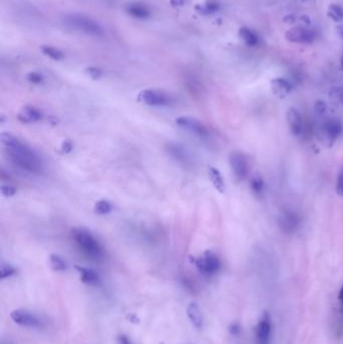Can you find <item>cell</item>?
<instances>
[{
  "label": "cell",
  "mask_w": 343,
  "mask_h": 344,
  "mask_svg": "<svg viewBox=\"0 0 343 344\" xmlns=\"http://www.w3.org/2000/svg\"><path fill=\"white\" fill-rule=\"evenodd\" d=\"M187 315L192 323L196 326V328H201L203 324V319L201 312L197 306L196 303H190L187 307Z\"/></svg>",
  "instance_id": "ac0fdd59"
},
{
  "label": "cell",
  "mask_w": 343,
  "mask_h": 344,
  "mask_svg": "<svg viewBox=\"0 0 343 344\" xmlns=\"http://www.w3.org/2000/svg\"><path fill=\"white\" fill-rule=\"evenodd\" d=\"M286 120L289 127L291 134L295 137H300L305 132V123L300 112L295 109L290 108L286 114Z\"/></svg>",
  "instance_id": "7c38bea8"
},
{
  "label": "cell",
  "mask_w": 343,
  "mask_h": 344,
  "mask_svg": "<svg viewBox=\"0 0 343 344\" xmlns=\"http://www.w3.org/2000/svg\"><path fill=\"white\" fill-rule=\"evenodd\" d=\"M338 299H339V302H340V305H341V309H342V312H343V285L342 287L340 288V290H339V294H338Z\"/></svg>",
  "instance_id": "74e56055"
},
{
  "label": "cell",
  "mask_w": 343,
  "mask_h": 344,
  "mask_svg": "<svg viewBox=\"0 0 343 344\" xmlns=\"http://www.w3.org/2000/svg\"><path fill=\"white\" fill-rule=\"evenodd\" d=\"M336 193L339 197H343V168L340 169V171L337 175L336 179Z\"/></svg>",
  "instance_id": "4dcf8cb0"
},
{
  "label": "cell",
  "mask_w": 343,
  "mask_h": 344,
  "mask_svg": "<svg viewBox=\"0 0 343 344\" xmlns=\"http://www.w3.org/2000/svg\"><path fill=\"white\" fill-rule=\"evenodd\" d=\"M72 150H73V144H72V142L70 140H66V141L63 142V144H62V151H63V153L67 154V153H70Z\"/></svg>",
  "instance_id": "836d02e7"
},
{
  "label": "cell",
  "mask_w": 343,
  "mask_h": 344,
  "mask_svg": "<svg viewBox=\"0 0 343 344\" xmlns=\"http://www.w3.org/2000/svg\"><path fill=\"white\" fill-rule=\"evenodd\" d=\"M196 268L204 276H214L221 269V261L213 252H205L194 260Z\"/></svg>",
  "instance_id": "277c9868"
},
{
  "label": "cell",
  "mask_w": 343,
  "mask_h": 344,
  "mask_svg": "<svg viewBox=\"0 0 343 344\" xmlns=\"http://www.w3.org/2000/svg\"><path fill=\"white\" fill-rule=\"evenodd\" d=\"M75 269L80 273L81 279L84 283L89 284V285H94L98 283L99 276L95 271L84 268V267H80V266H75Z\"/></svg>",
  "instance_id": "e0dca14e"
},
{
  "label": "cell",
  "mask_w": 343,
  "mask_h": 344,
  "mask_svg": "<svg viewBox=\"0 0 343 344\" xmlns=\"http://www.w3.org/2000/svg\"><path fill=\"white\" fill-rule=\"evenodd\" d=\"M272 335V320L268 312H264L256 326V339L258 344H269Z\"/></svg>",
  "instance_id": "9c48e42d"
},
{
  "label": "cell",
  "mask_w": 343,
  "mask_h": 344,
  "mask_svg": "<svg viewBox=\"0 0 343 344\" xmlns=\"http://www.w3.org/2000/svg\"><path fill=\"white\" fill-rule=\"evenodd\" d=\"M196 11L202 15H209L216 13L220 9V4L216 1H207L201 5H197Z\"/></svg>",
  "instance_id": "7402d4cb"
},
{
  "label": "cell",
  "mask_w": 343,
  "mask_h": 344,
  "mask_svg": "<svg viewBox=\"0 0 343 344\" xmlns=\"http://www.w3.org/2000/svg\"><path fill=\"white\" fill-rule=\"evenodd\" d=\"M7 153L9 159L20 168L31 173H40L42 171V162L37 155L30 149L18 143L15 146L7 147Z\"/></svg>",
  "instance_id": "6da1fadb"
},
{
  "label": "cell",
  "mask_w": 343,
  "mask_h": 344,
  "mask_svg": "<svg viewBox=\"0 0 343 344\" xmlns=\"http://www.w3.org/2000/svg\"><path fill=\"white\" fill-rule=\"evenodd\" d=\"M285 37L294 44H310L315 40L316 34L312 29L305 26H295L286 32Z\"/></svg>",
  "instance_id": "ba28073f"
},
{
  "label": "cell",
  "mask_w": 343,
  "mask_h": 344,
  "mask_svg": "<svg viewBox=\"0 0 343 344\" xmlns=\"http://www.w3.org/2000/svg\"><path fill=\"white\" fill-rule=\"evenodd\" d=\"M64 22L70 27L74 28L80 32L88 34V35L100 36L103 34L102 26L93 18L83 15V14H78V13L67 14L64 18Z\"/></svg>",
  "instance_id": "7a4b0ae2"
},
{
  "label": "cell",
  "mask_w": 343,
  "mask_h": 344,
  "mask_svg": "<svg viewBox=\"0 0 343 344\" xmlns=\"http://www.w3.org/2000/svg\"><path fill=\"white\" fill-rule=\"evenodd\" d=\"M240 37L243 40L245 45L250 47H256L259 44L258 35L247 27H242L240 29Z\"/></svg>",
  "instance_id": "d6986e66"
},
{
  "label": "cell",
  "mask_w": 343,
  "mask_h": 344,
  "mask_svg": "<svg viewBox=\"0 0 343 344\" xmlns=\"http://www.w3.org/2000/svg\"><path fill=\"white\" fill-rule=\"evenodd\" d=\"M118 344H131V342L125 335H120L118 337Z\"/></svg>",
  "instance_id": "8d00e7d4"
},
{
  "label": "cell",
  "mask_w": 343,
  "mask_h": 344,
  "mask_svg": "<svg viewBox=\"0 0 343 344\" xmlns=\"http://www.w3.org/2000/svg\"><path fill=\"white\" fill-rule=\"evenodd\" d=\"M328 15L334 22H341L343 20V8L337 4H333L328 9Z\"/></svg>",
  "instance_id": "4316f807"
},
{
  "label": "cell",
  "mask_w": 343,
  "mask_h": 344,
  "mask_svg": "<svg viewBox=\"0 0 343 344\" xmlns=\"http://www.w3.org/2000/svg\"><path fill=\"white\" fill-rule=\"evenodd\" d=\"M168 151L169 153L172 154V156L178 160L179 162H187L188 161V156L186 154V151L184 150V148L181 147L180 145L178 144H175V143H170L168 145Z\"/></svg>",
  "instance_id": "44dd1931"
},
{
  "label": "cell",
  "mask_w": 343,
  "mask_h": 344,
  "mask_svg": "<svg viewBox=\"0 0 343 344\" xmlns=\"http://www.w3.org/2000/svg\"><path fill=\"white\" fill-rule=\"evenodd\" d=\"M341 69H343V55L342 58H341Z\"/></svg>",
  "instance_id": "f35d334b"
},
{
  "label": "cell",
  "mask_w": 343,
  "mask_h": 344,
  "mask_svg": "<svg viewBox=\"0 0 343 344\" xmlns=\"http://www.w3.org/2000/svg\"><path fill=\"white\" fill-rule=\"evenodd\" d=\"M228 162L235 178L239 181L245 180L249 174V163L245 155L242 152H233L228 157Z\"/></svg>",
  "instance_id": "52a82bcc"
},
{
  "label": "cell",
  "mask_w": 343,
  "mask_h": 344,
  "mask_svg": "<svg viewBox=\"0 0 343 344\" xmlns=\"http://www.w3.org/2000/svg\"><path fill=\"white\" fill-rule=\"evenodd\" d=\"M0 190L4 197H13L16 194V188L11 185H2Z\"/></svg>",
  "instance_id": "1f68e13d"
},
{
  "label": "cell",
  "mask_w": 343,
  "mask_h": 344,
  "mask_svg": "<svg viewBox=\"0 0 343 344\" xmlns=\"http://www.w3.org/2000/svg\"><path fill=\"white\" fill-rule=\"evenodd\" d=\"M137 101L148 106L156 107L167 106L170 103V99L164 92L155 89H147L141 91L137 96Z\"/></svg>",
  "instance_id": "8992f818"
},
{
  "label": "cell",
  "mask_w": 343,
  "mask_h": 344,
  "mask_svg": "<svg viewBox=\"0 0 343 344\" xmlns=\"http://www.w3.org/2000/svg\"><path fill=\"white\" fill-rule=\"evenodd\" d=\"M250 187H251L252 193L256 197H262V196H264V193H265V182H264V180H263L262 177H260V176L254 177L251 180Z\"/></svg>",
  "instance_id": "603a6c76"
},
{
  "label": "cell",
  "mask_w": 343,
  "mask_h": 344,
  "mask_svg": "<svg viewBox=\"0 0 343 344\" xmlns=\"http://www.w3.org/2000/svg\"><path fill=\"white\" fill-rule=\"evenodd\" d=\"M26 79H27L28 82H30L32 84H35V85H39V84L44 82V75L40 74V73H36V72L28 73L26 75Z\"/></svg>",
  "instance_id": "f1b7e54d"
},
{
  "label": "cell",
  "mask_w": 343,
  "mask_h": 344,
  "mask_svg": "<svg viewBox=\"0 0 343 344\" xmlns=\"http://www.w3.org/2000/svg\"><path fill=\"white\" fill-rule=\"evenodd\" d=\"M175 122L178 126L190 131L192 133L196 134V136L200 138H206L208 136V131L205 128V126L196 118L182 116L177 118Z\"/></svg>",
  "instance_id": "8fae6325"
},
{
  "label": "cell",
  "mask_w": 343,
  "mask_h": 344,
  "mask_svg": "<svg viewBox=\"0 0 343 344\" xmlns=\"http://www.w3.org/2000/svg\"><path fill=\"white\" fill-rule=\"evenodd\" d=\"M11 319L13 320L16 324L24 326V327H29V328H40L43 325L42 320L37 316L32 314L29 311L26 310H14L11 312Z\"/></svg>",
  "instance_id": "30bf717a"
},
{
  "label": "cell",
  "mask_w": 343,
  "mask_h": 344,
  "mask_svg": "<svg viewBox=\"0 0 343 344\" xmlns=\"http://www.w3.org/2000/svg\"><path fill=\"white\" fill-rule=\"evenodd\" d=\"M126 10L129 13V15L135 18L144 20L150 16V11L148 7L141 3H131L126 7Z\"/></svg>",
  "instance_id": "2e32d148"
},
{
  "label": "cell",
  "mask_w": 343,
  "mask_h": 344,
  "mask_svg": "<svg viewBox=\"0 0 343 344\" xmlns=\"http://www.w3.org/2000/svg\"><path fill=\"white\" fill-rule=\"evenodd\" d=\"M208 175H209L211 181L213 182L216 189L219 190L220 193H223L225 186H224V181H223V178L221 176V172L215 167H209Z\"/></svg>",
  "instance_id": "ffe728a7"
},
{
  "label": "cell",
  "mask_w": 343,
  "mask_h": 344,
  "mask_svg": "<svg viewBox=\"0 0 343 344\" xmlns=\"http://www.w3.org/2000/svg\"><path fill=\"white\" fill-rule=\"evenodd\" d=\"M41 49L43 51V53L47 56H49V59L53 60V61H62L65 58V54L63 53L62 50L55 49L53 47L50 46H42Z\"/></svg>",
  "instance_id": "cb8c5ba5"
},
{
  "label": "cell",
  "mask_w": 343,
  "mask_h": 344,
  "mask_svg": "<svg viewBox=\"0 0 343 344\" xmlns=\"http://www.w3.org/2000/svg\"><path fill=\"white\" fill-rule=\"evenodd\" d=\"M15 274V270L10 265H2L0 268V278L5 279Z\"/></svg>",
  "instance_id": "f546056e"
},
{
  "label": "cell",
  "mask_w": 343,
  "mask_h": 344,
  "mask_svg": "<svg viewBox=\"0 0 343 344\" xmlns=\"http://www.w3.org/2000/svg\"><path fill=\"white\" fill-rule=\"evenodd\" d=\"M271 88H272L273 93L277 97H279V98H285V97H287L291 93V91L293 89V86L286 79L276 78V79L272 80V82H271Z\"/></svg>",
  "instance_id": "5bb4252c"
},
{
  "label": "cell",
  "mask_w": 343,
  "mask_h": 344,
  "mask_svg": "<svg viewBox=\"0 0 343 344\" xmlns=\"http://www.w3.org/2000/svg\"><path fill=\"white\" fill-rule=\"evenodd\" d=\"M112 209H113V204L108 200H100L95 204V207H94L95 213L101 216L110 214Z\"/></svg>",
  "instance_id": "d4e9b609"
},
{
  "label": "cell",
  "mask_w": 343,
  "mask_h": 344,
  "mask_svg": "<svg viewBox=\"0 0 343 344\" xmlns=\"http://www.w3.org/2000/svg\"><path fill=\"white\" fill-rule=\"evenodd\" d=\"M17 118L22 123H33L40 121L43 118V114L32 106H25L18 113Z\"/></svg>",
  "instance_id": "9a60e30c"
},
{
  "label": "cell",
  "mask_w": 343,
  "mask_h": 344,
  "mask_svg": "<svg viewBox=\"0 0 343 344\" xmlns=\"http://www.w3.org/2000/svg\"><path fill=\"white\" fill-rule=\"evenodd\" d=\"M86 73L89 74L92 79L94 80H98L102 77V71L98 69V68H94V67H90L86 70Z\"/></svg>",
  "instance_id": "d6a6232c"
},
{
  "label": "cell",
  "mask_w": 343,
  "mask_h": 344,
  "mask_svg": "<svg viewBox=\"0 0 343 344\" xmlns=\"http://www.w3.org/2000/svg\"><path fill=\"white\" fill-rule=\"evenodd\" d=\"M49 262H50V266L52 268V270L56 271V272H63V271L67 269V264L64 261L63 258H61L58 255H51L49 258Z\"/></svg>",
  "instance_id": "484cf974"
},
{
  "label": "cell",
  "mask_w": 343,
  "mask_h": 344,
  "mask_svg": "<svg viewBox=\"0 0 343 344\" xmlns=\"http://www.w3.org/2000/svg\"><path fill=\"white\" fill-rule=\"evenodd\" d=\"M0 141L6 147H12V146H15L16 144L20 143V141L16 137H14L13 135H11L9 133H6V132H3V133L0 134Z\"/></svg>",
  "instance_id": "83f0119b"
},
{
  "label": "cell",
  "mask_w": 343,
  "mask_h": 344,
  "mask_svg": "<svg viewBox=\"0 0 343 344\" xmlns=\"http://www.w3.org/2000/svg\"><path fill=\"white\" fill-rule=\"evenodd\" d=\"M72 236L78 245L81 246L89 256L93 258H100L103 255L102 246L98 241L88 230L84 227H74L72 230Z\"/></svg>",
  "instance_id": "3957f363"
},
{
  "label": "cell",
  "mask_w": 343,
  "mask_h": 344,
  "mask_svg": "<svg viewBox=\"0 0 343 344\" xmlns=\"http://www.w3.org/2000/svg\"><path fill=\"white\" fill-rule=\"evenodd\" d=\"M301 225L300 216L291 209H286L278 218V226L285 235H293Z\"/></svg>",
  "instance_id": "5b68a950"
},
{
  "label": "cell",
  "mask_w": 343,
  "mask_h": 344,
  "mask_svg": "<svg viewBox=\"0 0 343 344\" xmlns=\"http://www.w3.org/2000/svg\"><path fill=\"white\" fill-rule=\"evenodd\" d=\"M322 131L326 139L333 143L342 135L343 124L340 120L335 118L327 119L322 126Z\"/></svg>",
  "instance_id": "4fadbf2b"
},
{
  "label": "cell",
  "mask_w": 343,
  "mask_h": 344,
  "mask_svg": "<svg viewBox=\"0 0 343 344\" xmlns=\"http://www.w3.org/2000/svg\"><path fill=\"white\" fill-rule=\"evenodd\" d=\"M185 0H170L172 7H180L184 4Z\"/></svg>",
  "instance_id": "d590c367"
},
{
  "label": "cell",
  "mask_w": 343,
  "mask_h": 344,
  "mask_svg": "<svg viewBox=\"0 0 343 344\" xmlns=\"http://www.w3.org/2000/svg\"><path fill=\"white\" fill-rule=\"evenodd\" d=\"M334 95H335L336 99L339 101V103L343 105V86L342 87H338L334 90Z\"/></svg>",
  "instance_id": "e575fe53"
}]
</instances>
